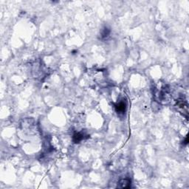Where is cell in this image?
<instances>
[{
    "label": "cell",
    "mask_w": 189,
    "mask_h": 189,
    "mask_svg": "<svg viewBox=\"0 0 189 189\" xmlns=\"http://www.w3.org/2000/svg\"><path fill=\"white\" fill-rule=\"evenodd\" d=\"M89 137H85V135L82 132H75L72 136V141L74 143H79L83 140L88 138Z\"/></svg>",
    "instance_id": "cell-4"
},
{
    "label": "cell",
    "mask_w": 189,
    "mask_h": 189,
    "mask_svg": "<svg viewBox=\"0 0 189 189\" xmlns=\"http://www.w3.org/2000/svg\"><path fill=\"white\" fill-rule=\"evenodd\" d=\"M110 30L108 28V27H104V28L101 30V33H100V35H101V38L102 39H105L106 37L109 36V35L110 34Z\"/></svg>",
    "instance_id": "cell-5"
},
{
    "label": "cell",
    "mask_w": 189,
    "mask_h": 189,
    "mask_svg": "<svg viewBox=\"0 0 189 189\" xmlns=\"http://www.w3.org/2000/svg\"><path fill=\"white\" fill-rule=\"evenodd\" d=\"M127 104L125 100H121V101L118 102L115 104V111L118 112V114H124L127 110Z\"/></svg>",
    "instance_id": "cell-1"
},
{
    "label": "cell",
    "mask_w": 189,
    "mask_h": 189,
    "mask_svg": "<svg viewBox=\"0 0 189 189\" xmlns=\"http://www.w3.org/2000/svg\"><path fill=\"white\" fill-rule=\"evenodd\" d=\"M177 106H178L179 109H181V111L183 112H186V115L188 116V104L187 101L182 98H179L177 100Z\"/></svg>",
    "instance_id": "cell-2"
},
{
    "label": "cell",
    "mask_w": 189,
    "mask_h": 189,
    "mask_svg": "<svg viewBox=\"0 0 189 189\" xmlns=\"http://www.w3.org/2000/svg\"><path fill=\"white\" fill-rule=\"evenodd\" d=\"M131 181L129 178H124L120 180L118 183L117 188H131Z\"/></svg>",
    "instance_id": "cell-3"
},
{
    "label": "cell",
    "mask_w": 189,
    "mask_h": 189,
    "mask_svg": "<svg viewBox=\"0 0 189 189\" xmlns=\"http://www.w3.org/2000/svg\"><path fill=\"white\" fill-rule=\"evenodd\" d=\"M188 136H186V139H185V141H183V144L188 145Z\"/></svg>",
    "instance_id": "cell-6"
}]
</instances>
